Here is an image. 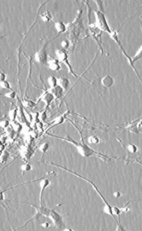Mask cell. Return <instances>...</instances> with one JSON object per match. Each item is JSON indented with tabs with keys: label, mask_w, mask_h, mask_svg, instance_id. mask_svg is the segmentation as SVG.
<instances>
[{
	"label": "cell",
	"mask_w": 142,
	"mask_h": 231,
	"mask_svg": "<svg viewBox=\"0 0 142 231\" xmlns=\"http://www.w3.org/2000/svg\"><path fill=\"white\" fill-rule=\"evenodd\" d=\"M48 148H49V144L47 143H44L42 144L40 146V147H39V151H41L43 154H44V153L47 151L48 150Z\"/></svg>",
	"instance_id": "44dd1931"
},
{
	"label": "cell",
	"mask_w": 142,
	"mask_h": 231,
	"mask_svg": "<svg viewBox=\"0 0 142 231\" xmlns=\"http://www.w3.org/2000/svg\"><path fill=\"white\" fill-rule=\"evenodd\" d=\"M72 144L76 146L78 153L84 157H89L94 155V151L88 146L83 144H79L75 142H72Z\"/></svg>",
	"instance_id": "7a4b0ae2"
},
{
	"label": "cell",
	"mask_w": 142,
	"mask_h": 231,
	"mask_svg": "<svg viewBox=\"0 0 142 231\" xmlns=\"http://www.w3.org/2000/svg\"><path fill=\"white\" fill-rule=\"evenodd\" d=\"M127 148L130 153H133V154L136 153L138 151V147L136 145H134V144H132V143H130L127 145Z\"/></svg>",
	"instance_id": "d6986e66"
},
{
	"label": "cell",
	"mask_w": 142,
	"mask_h": 231,
	"mask_svg": "<svg viewBox=\"0 0 142 231\" xmlns=\"http://www.w3.org/2000/svg\"><path fill=\"white\" fill-rule=\"evenodd\" d=\"M129 210H130V209H129L128 207H125V208H123L122 209H121V211H123V212H124V213H127V212H128Z\"/></svg>",
	"instance_id": "e575fe53"
},
{
	"label": "cell",
	"mask_w": 142,
	"mask_h": 231,
	"mask_svg": "<svg viewBox=\"0 0 142 231\" xmlns=\"http://www.w3.org/2000/svg\"><path fill=\"white\" fill-rule=\"evenodd\" d=\"M55 28L58 33H62L66 31V27L62 22H57L55 24Z\"/></svg>",
	"instance_id": "5bb4252c"
},
{
	"label": "cell",
	"mask_w": 142,
	"mask_h": 231,
	"mask_svg": "<svg viewBox=\"0 0 142 231\" xmlns=\"http://www.w3.org/2000/svg\"><path fill=\"white\" fill-rule=\"evenodd\" d=\"M40 16H41V18L42 19V20L45 22H49L52 18V15L51 13L49 12V11H48L43 12Z\"/></svg>",
	"instance_id": "9a60e30c"
},
{
	"label": "cell",
	"mask_w": 142,
	"mask_h": 231,
	"mask_svg": "<svg viewBox=\"0 0 142 231\" xmlns=\"http://www.w3.org/2000/svg\"><path fill=\"white\" fill-rule=\"evenodd\" d=\"M8 156V154L7 152H5L1 156V162H2V163H4L5 161H7V158Z\"/></svg>",
	"instance_id": "f1b7e54d"
},
{
	"label": "cell",
	"mask_w": 142,
	"mask_h": 231,
	"mask_svg": "<svg viewBox=\"0 0 142 231\" xmlns=\"http://www.w3.org/2000/svg\"><path fill=\"white\" fill-rule=\"evenodd\" d=\"M32 169V167L29 164H25L21 167V170L24 172H28Z\"/></svg>",
	"instance_id": "603a6c76"
},
{
	"label": "cell",
	"mask_w": 142,
	"mask_h": 231,
	"mask_svg": "<svg viewBox=\"0 0 142 231\" xmlns=\"http://www.w3.org/2000/svg\"><path fill=\"white\" fill-rule=\"evenodd\" d=\"M64 231H72L71 229H64Z\"/></svg>",
	"instance_id": "8d00e7d4"
},
{
	"label": "cell",
	"mask_w": 142,
	"mask_h": 231,
	"mask_svg": "<svg viewBox=\"0 0 142 231\" xmlns=\"http://www.w3.org/2000/svg\"><path fill=\"white\" fill-rule=\"evenodd\" d=\"M110 35H111V37L114 40V41H115L116 42H117V44L119 45V46H121V48L122 49V51H123V54H124V55H125V56H126V57L127 58V59H128V61H129V62L131 66H132V68H133V69H134V72L136 73V74H137V75L138 76V77H139V79L140 80V81H141V82H142V80L141 79V78H140V76L139 75V74H138L137 71L136 70V69H135V67H134V65H133V64L132 62V58H131L130 56H129L127 55V54L125 52V51H124V49H123V47L121 46V42H120V41H119V38H118V36H117V32H116V31H112V33L110 34Z\"/></svg>",
	"instance_id": "3957f363"
},
{
	"label": "cell",
	"mask_w": 142,
	"mask_h": 231,
	"mask_svg": "<svg viewBox=\"0 0 142 231\" xmlns=\"http://www.w3.org/2000/svg\"><path fill=\"white\" fill-rule=\"evenodd\" d=\"M48 216L52 221L54 225L57 226V227H60L62 225V218L61 215L55 211H51Z\"/></svg>",
	"instance_id": "5b68a950"
},
{
	"label": "cell",
	"mask_w": 142,
	"mask_h": 231,
	"mask_svg": "<svg viewBox=\"0 0 142 231\" xmlns=\"http://www.w3.org/2000/svg\"><path fill=\"white\" fill-rule=\"evenodd\" d=\"M121 195H122V193L119 191H116L114 193V196L116 198H120L121 196Z\"/></svg>",
	"instance_id": "d6a6232c"
},
{
	"label": "cell",
	"mask_w": 142,
	"mask_h": 231,
	"mask_svg": "<svg viewBox=\"0 0 142 231\" xmlns=\"http://www.w3.org/2000/svg\"><path fill=\"white\" fill-rule=\"evenodd\" d=\"M17 111L15 109L10 111L9 113H8V116H9V117H10L11 121H15L16 116H17Z\"/></svg>",
	"instance_id": "ffe728a7"
},
{
	"label": "cell",
	"mask_w": 142,
	"mask_h": 231,
	"mask_svg": "<svg viewBox=\"0 0 142 231\" xmlns=\"http://www.w3.org/2000/svg\"><path fill=\"white\" fill-rule=\"evenodd\" d=\"M39 119L42 121H44V120L46 119L47 118V114H46V113L45 111H42V112H41L39 114V116H38Z\"/></svg>",
	"instance_id": "f546056e"
},
{
	"label": "cell",
	"mask_w": 142,
	"mask_h": 231,
	"mask_svg": "<svg viewBox=\"0 0 142 231\" xmlns=\"http://www.w3.org/2000/svg\"><path fill=\"white\" fill-rule=\"evenodd\" d=\"M55 54H56L57 58L58 59V61H59L61 62H65L66 65H68V68H69V69L72 72V74L75 75L74 72L72 71V69L71 68V66L69 65V62H68V54L65 52V51L62 50V49H57V51H55Z\"/></svg>",
	"instance_id": "277c9868"
},
{
	"label": "cell",
	"mask_w": 142,
	"mask_h": 231,
	"mask_svg": "<svg viewBox=\"0 0 142 231\" xmlns=\"http://www.w3.org/2000/svg\"><path fill=\"white\" fill-rule=\"evenodd\" d=\"M95 15L96 19L95 24L96 26L102 31H104L109 34H111L112 31L106 19L105 18L104 12L101 11L99 10L96 11H95Z\"/></svg>",
	"instance_id": "6da1fadb"
},
{
	"label": "cell",
	"mask_w": 142,
	"mask_h": 231,
	"mask_svg": "<svg viewBox=\"0 0 142 231\" xmlns=\"http://www.w3.org/2000/svg\"><path fill=\"white\" fill-rule=\"evenodd\" d=\"M69 81L65 78H61L57 79V85L60 86L64 90H66L69 86Z\"/></svg>",
	"instance_id": "7c38bea8"
},
{
	"label": "cell",
	"mask_w": 142,
	"mask_h": 231,
	"mask_svg": "<svg viewBox=\"0 0 142 231\" xmlns=\"http://www.w3.org/2000/svg\"><path fill=\"white\" fill-rule=\"evenodd\" d=\"M130 130L133 133H142V120H138L130 126Z\"/></svg>",
	"instance_id": "9c48e42d"
},
{
	"label": "cell",
	"mask_w": 142,
	"mask_h": 231,
	"mask_svg": "<svg viewBox=\"0 0 142 231\" xmlns=\"http://www.w3.org/2000/svg\"><path fill=\"white\" fill-rule=\"evenodd\" d=\"M121 209L117 208V207H116V206H114L112 207V213H113V215H116V216H119L120 215V213H121Z\"/></svg>",
	"instance_id": "4316f807"
},
{
	"label": "cell",
	"mask_w": 142,
	"mask_h": 231,
	"mask_svg": "<svg viewBox=\"0 0 142 231\" xmlns=\"http://www.w3.org/2000/svg\"><path fill=\"white\" fill-rule=\"evenodd\" d=\"M1 81H4V79H5V74H2V73H1Z\"/></svg>",
	"instance_id": "d590c367"
},
{
	"label": "cell",
	"mask_w": 142,
	"mask_h": 231,
	"mask_svg": "<svg viewBox=\"0 0 142 231\" xmlns=\"http://www.w3.org/2000/svg\"><path fill=\"white\" fill-rule=\"evenodd\" d=\"M101 82L102 85L105 87H110L114 84V79L111 76L106 75L104 78H103Z\"/></svg>",
	"instance_id": "8fae6325"
},
{
	"label": "cell",
	"mask_w": 142,
	"mask_h": 231,
	"mask_svg": "<svg viewBox=\"0 0 142 231\" xmlns=\"http://www.w3.org/2000/svg\"><path fill=\"white\" fill-rule=\"evenodd\" d=\"M63 91H64V89L62 88H61L60 86L57 85L55 87H51L48 91V92L51 93L54 97V98H59L62 96Z\"/></svg>",
	"instance_id": "8992f818"
},
{
	"label": "cell",
	"mask_w": 142,
	"mask_h": 231,
	"mask_svg": "<svg viewBox=\"0 0 142 231\" xmlns=\"http://www.w3.org/2000/svg\"><path fill=\"white\" fill-rule=\"evenodd\" d=\"M12 127H13L14 130L16 131H19V130H21L22 129L21 125L18 122L15 121H13V122L12 123Z\"/></svg>",
	"instance_id": "7402d4cb"
},
{
	"label": "cell",
	"mask_w": 142,
	"mask_h": 231,
	"mask_svg": "<svg viewBox=\"0 0 142 231\" xmlns=\"http://www.w3.org/2000/svg\"><path fill=\"white\" fill-rule=\"evenodd\" d=\"M24 106L27 107H32L35 106V103L31 101H24L22 103Z\"/></svg>",
	"instance_id": "cb8c5ba5"
},
{
	"label": "cell",
	"mask_w": 142,
	"mask_h": 231,
	"mask_svg": "<svg viewBox=\"0 0 142 231\" xmlns=\"http://www.w3.org/2000/svg\"><path fill=\"white\" fill-rule=\"evenodd\" d=\"M132 59L133 64H134L135 62L142 59V45L140 48V49H139V51L136 52L135 55L134 56L133 58H132Z\"/></svg>",
	"instance_id": "e0dca14e"
},
{
	"label": "cell",
	"mask_w": 142,
	"mask_h": 231,
	"mask_svg": "<svg viewBox=\"0 0 142 231\" xmlns=\"http://www.w3.org/2000/svg\"><path fill=\"white\" fill-rule=\"evenodd\" d=\"M1 127L2 128H7L9 125V122L7 120H2L1 121Z\"/></svg>",
	"instance_id": "4dcf8cb0"
},
{
	"label": "cell",
	"mask_w": 142,
	"mask_h": 231,
	"mask_svg": "<svg viewBox=\"0 0 142 231\" xmlns=\"http://www.w3.org/2000/svg\"><path fill=\"white\" fill-rule=\"evenodd\" d=\"M48 83L51 87H55L57 85V79L52 75H50L48 78Z\"/></svg>",
	"instance_id": "2e32d148"
},
{
	"label": "cell",
	"mask_w": 142,
	"mask_h": 231,
	"mask_svg": "<svg viewBox=\"0 0 142 231\" xmlns=\"http://www.w3.org/2000/svg\"><path fill=\"white\" fill-rule=\"evenodd\" d=\"M64 120V117H62V116H60V117H57V119H55L52 123L54 124L55 126V125H59V124H61L62 123H63Z\"/></svg>",
	"instance_id": "484cf974"
},
{
	"label": "cell",
	"mask_w": 142,
	"mask_h": 231,
	"mask_svg": "<svg viewBox=\"0 0 142 231\" xmlns=\"http://www.w3.org/2000/svg\"><path fill=\"white\" fill-rule=\"evenodd\" d=\"M50 184V181L48 179H43L40 181L39 185H40V188H41V193H40V203H41V206H42V196L43 194L44 190L49 186Z\"/></svg>",
	"instance_id": "30bf717a"
},
{
	"label": "cell",
	"mask_w": 142,
	"mask_h": 231,
	"mask_svg": "<svg viewBox=\"0 0 142 231\" xmlns=\"http://www.w3.org/2000/svg\"><path fill=\"white\" fill-rule=\"evenodd\" d=\"M61 45L63 49H65L69 48V46L70 45V43L69 42L68 40L67 39H65V40H63L61 43Z\"/></svg>",
	"instance_id": "d4e9b609"
},
{
	"label": "cell",
	"mask_w": 142,
	"mask_h": 231,
	"mask_svg": "<svg viewBox=\"0 0 142 231\" xmlns=\"http://www.w3.org/2000/svg\"><path fill=\"white\" fill-rule=\"evenodd\" d=\"M88 142L91 144H98L100 143V140L96 136H91L88 139Z\"/></svg>",
	"instance_id": "ac0fdd59"
},
{
	"label": "cell",
	"mask_w": 142,
	"mask_h": 231,
	"mask_svg": "<svg viewBox=\"0 0 142 231\" xmlns=\"http://www.w3.org/2000/svg\"><path fill=\"white\" fill-rule=\"evenodd\" d=\"M5 96L8 97V98H11V99H13L15 97V93L14 92H10L7 93L6 94H5Z\"/></svg>",
	"instance_id": "1f68e13d"
},
{
	"label": "cell",
	"mask_w": 142,
	"mask_h": 231,
	"mask_svg": "<svg viewBox=\"0 0 142 231\" xmlns=\"http://www.w3.org/2000/svg\"><path fill=\"white\" fill-rule=\"evenodd\" d=\"M1 87L3 89H9L10 88V84L7 81H1L0 84Z\"/></svg>",
	"instance_id": "83f0119b"
},
{
	"label": "cell",
	"mask_w": 142,
	"mask_h": 231,
	"mask_svg": "<svg viewBox=\"0 0 142 231\" xmlns=\"http://www.w3.org/2000/svg\"><path fill=\"white\" fill-rule=\"evenodd\" d=\"M35 61L39 64H44L47 60V55L45 51L41 50L37 52L35 55Z\"/></svg>",
	"instance_id": "52a82bcc"
},
{
	"label": "cell",
	"mask_w": 142,
	"mask_h": 231,
	"mask_svg": "<svg viewBox=\"0 0 142 231\" xmlns=\"http://www.w3.org/2000/svg\"><path fill=\"white\" fill-rule=\"evenodd\" d=\"M54 99V97L51 93L48 92L45 93L41 98L42 101L45 103L47 106L49 105Z\"/></svg>",
	"instance_id": "4fadbf2b"
},
{
	"label": "cell",
	"mask_w": 142,
	"mask_h": 231,
	"mask_svg": "<svg viewBox=\"0 0 142 231\" xmlns=\"http://www.w3.org/2000/svg\"><path fill=\"white\" fill-rule=\"evenodd\" d=\"M47 63L48 68L53 71H57L61 68V66L59 64V61L56 59L51 58L48 60Z\"/></svg>",
	"instance_id": "ba28073f"
},
{
	"label": "cell",
	"mask_w": 142,
	"mask_h": 231,
	"mask_svg": "<svg viewBox=\"0 0 142 231\" xmlns=\"http://www.w3.org/2000/svg\"><path fill=\"white\" fill-rule=\"evenodd\" d=\"M41 226L44 228H48L49 227V223L48 222H44V223H42L41 224Z\"/></svg>",
	"instance_id": "836d02e7"
}]
</instances>
